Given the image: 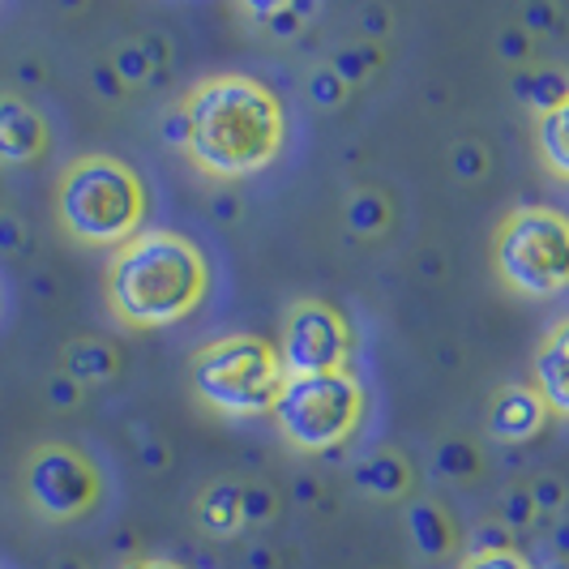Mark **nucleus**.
Here are the masks:
<instances>
[{"instance_id": "obj_1", "label": "nucleus", "mask_w": 569, "mask_h": 569, "mask_svg": "<svg viewBox=\"0 0 569 569\" xmlns=\"http://www.w3.org/2000/svg\"><path fill=\"white\" fill-rule=\"evenodd\" d=\"M180 112L189 120L184 154L210 180H240L270 168L287 133L279 94L244 73L201 78Z\"/></svg>"}, {"instance_id": "obj_2", "label": "nucleus", "mask_w": 569, "mask_h": 569, "mask_svg": "<svg viewBox=\"0 0 569 569\" xmlns=\"http://www.w3.org/2000/svg\"><path fill=\"white\" fill-rule=\"evenodd\" d=\"M206 287L210 266L180 231H138L116 249L108 266V305L129 330H159L198 313Z\"/></svg>"}, {"instance_id": "obj_3", "label": "nucleus", "mask_w": 569, "mask_h": 569, "mask_svg": "<svg viewBox=\"0 0 569 569\" xmlns=\"http://www.w3.org/2000/svg\"><path fill=\"white\" fill-rule=\"evenodd\" d=\"M146 189L138 171L112 154H82L57 180V219L82 244H124L138 236Z\"/></svg>"}, {"instance_id": "obj_4", "label": "nucleus", "mask_w": 569, "mask_h": 569, "mask_svg": "<svg viewBox=\"0 0 569 569\" xmlns=\"http://www.w3.org/2000/svg\"><path fill=\"white\" fill-rule=\"evenodd\" d=\"M189 381H193V395L219 416H266L274 411L287 377L266 339L223 335L193 356Z\"/></svg>"}, {"instance_id": "obj_5", "label": "nucleus", "mask_w": 569, "mask_h": 569, "mask_svg": "<svg viewBox=\"0 0 569 569\" xmlns=\"http://www.w3.org/2000/svg\"><path fill=\"white\" fill-rule=\"evenodd\" d=\"M492 270L518 296L548 300L569 283V223L561 210L518 206L501 219L492 240Z\"/></svg>"}, {"instance_id": "obj_6", "label": "nucleus", "mask_w": 569, "mask_h": 569, "mask_svg": "<svg viewBox=\"0 0 569 569\" xmlns=\"http://www.w3.org/2000/svg\"><path fill=\"white\" fill-rule=\"evenodd\" d=\"M274 420L291 441V450L326 455V450L342 446L365 420V386L347 369L287 377L279 399H274Z\"/></svg>"}, {"instance_id": "obj_7", "label": "nucleus", "mask_w": 569, "mask_h": 569, "mask_svg": "<svg viewBox=\"0 0 569 569\" xmlns=\"http://www.w3.org/2000/svg\"><path fill=\"white\" fill-rule=\"evenodd\" d=\"M27 501L48 522H73L99 501V471L73 446H39L27 458Z\"/></svg>"}, {"instance_id": "obj_8", "label": "nucleus", "mask_w": 569, "mask_h": 569, "mask_svg": "<svg viewBox=\"0 0 569 569\" xmlns=\"http://www.w3.org/2000/svg\"><path fill=\"white\" fill-rule=\"evenodd\" d=\"M351 351V330L335 305L326 300H296L279 342V369L283 377H317L339 372Z\"/></svg>"}, {"instance_id": "obj_9", "label": "nucleus", "mask_w": 569, "mask_h": 569, "mask_svg": "<svg viewBox=\"0 0 569 569\" xmlns=\"http://www.w3.org/2000/svg\"><path fill=\"white\" fill-rule=\"evenodd\" d=\"M48 150V124L22 94H0V163H34Z\"/></svg>"}, {"instance_id": "obj_10", "label": "nucleus", "mask_w": 569, "mask_h": 569, "mask_svg": "<svg viewBox=\"0 0 569 569\" xmlns=\"http://www.w3.org/2000/svg\"><path fill=\"white\" fill-rule=\"evenodd\" d=\"M543 420H548V407L531 386H506L488 407V432L497 441H510V446L531 441L543 428Z\"/></svg>"}, {"instance_id": "obj_11", "label": "nucleus", "mask_w": 569, "mask_h": 569, "mask_svg": "<svg viewBox=\"0 0 569 569\" xmlns=\"http://www.w3.org/2000/svg\"><path fill=\"white\" fill-rule=\"evenodd\" d=\"M536 395L548 407V416H566L569 411V326L557 321L548 330L543 347L536 351Z\"/></svg>"}, {"instance_id": "obj_12", "label": "nucleus", "mask_w": 569, "mask_h": 569, "mask_svg": "<svg viewBox=\"0 0 569 569\" xmlns=\"http://www.w3.org/2000/svg\"><path fill=\"white\" fill-rule=\"evenodd\" d=\"M120 369V351L103 339H73L60 356V372L73 386H103Z\"/></svg>"}, {"instance_id": "obj_13", "label": "nucleus", "mask_w": 569, "mask_h": 569, "mask_svg": "<svg viewBox=\"0 0 569 569\" xmlns=\"http://www.w3.org/2000/svg\"><path fill=\"white\" fill-rule=\"evenodd\" d=\"M356 488L377 497V501H399V497H407V488H411V467H407V458L381 450V455L365 458L356 467Z\"/></svg>"}, {"instance_id": "obj_14", "label": "nucleus", "mask_w": 569, "mask_h": 569, "mask_svg": "<svg viewBox=\"0 0 569 569\" xmlns=\"http://www.w3.org/2000/svg\"><path fill=\"white\" fill-rule=\"evenodd\" d=\"M513 94H518V103H527L536 116H548L557 112V108H569V82L561 69H522L518 78H513Z\"/></svg>"}, {"instance_id": "obj_15", "label": "nucleus", "mask_w": 569, "mask_h": 569, "mask_svg": "<svg viewBox=\"0 0 569 569\" xmlns=\"http://www.w3.org/2000/svg\"><path fill=\"white\" fill-rule=\"evenodd\" d=\"M198 522L210 536H236L240 531V485L236 480H214L201 488Z\"/></svg>"}, {"instance_id": "obj_16", "label": "nucleus", "mask_w": 569, "mask_h": 569, "mask_svg": "<svg viewBox=\"0 0 569 569\" xmlns=\"http://www.w3.org/2000/svg\"><path fill=\"white\" fill-rule=\"evenodd\" d=\"M407 531H411V540H416V548H420L425 557H446V552L455 548L450 518L441 513V506H432V501H416V506L407 510Z\"/></svg>"}, {"instance_id": "obj_17", "label": "nucleus", "mask_w": 569, "mask_h": 569, "mask_svg": "<svg viewBox=\"0 0 569 569\" xmlns=\"http://www.w3.org/2000/svg\"><path fill=\"white\" fill-rule=\"evenodd\" d=\"M569 108H557L548 116H536V146H540V159L548 163V171L557 180L569 176Z\"/></svg>"}, {"instance_id": "obj_18", "label": "nucleus", "mask_w": 569, "mask_h": 569, "mask_svg": "<svg viewBox=\"0 0 569 569\" xmlns=\"http://www.w3.org/2000/svg\"><path fill=\"white\" fill-rule=\"evenodd\" d=\"M386 223H390V201L381 198V193L356 189L347 198V228L356 231V236H381Z\"/></svg>"}, {"instance_id": "obj_19", "label": "nucleus", "mask_w": 569, "mask_h": 569, "mask_svg": "<svg viewBox=\"0 0 569 569\" xmlns=\"http://www.w3.org/2000/svg\"><path fill=\"white\" fill-rule=\"evenodd\" d=\"M377 64H381V48H377V43H356V48H342V52H335L326 69H330V73H335V78L351 90V86L369 82L372 73H377Z\"/></svg>"}, {"instance_id": "obj_20", "label": "nucleus", "mask_w": 569, "mask_h": 569, "mask_svg": "<svg viewBox=\"0 0 569 569\" xmlns=\"http://www.w3.org/2000/svg\"><path fill=\"white\" fill-rule=\"evenodd\" d=\"M432 471L446 480H476L480 476V455L467 441H441L432 455Z\"/></svg>"}, {"instance_id": "obj_21", "label": "nucleus", "mask_w": 569, "mask_h": 569, "mask_svg": "<svg viewBox=\"0 0 569 569\" xmlns=\"http://www.w3.org/2000/svg\"><path fill=\"white\" fill-rule=\"evenodd\" d=\"M279 513V497L270 485H240V527H266Z\"/></svg>"}, {"instance_id": "obj_22", "label": "nucleus", "mask_w": 569, "mask_h": 569, "mask_svg": "<svg viewBox=\"0 0 569 569\" xmlns=\"http://www.w3.org/2000/svg\"><path fill=\"white\" fill-rule=\"evenodd\" d=\"M317 13V4H309V0H300V4H279L261 27H266V34H274V39H296L300 30H305V22H313Z\"/></svg>"}, {"instance_id": "obj_23", "label": "nucleus", "mask_w": 569, "mask_h": 569, "mask_svg": "<svg viewBox=\"0 0 569 569\" xmlns=\"http://www.w3.org/2000/svg\"><path fill=\"white\" fill-rule=\"evenodd\" d=\"M112 73L120 78V86L129 90V86H146V78H150V64H146L142 48H138V39H124L120 48L112 52Z\"/></svg>"}, {"instance_id": "obj_24", "label": "nucleus", "mask_w": 569, "mask_h": 569, "mask_svg": "<svg viewBox=\"0 0 569 569\" xmlns=\"http://www.w3.org/2000/svg\"><path fill=\"white\" fill-rule=\"evenodd\" d=\"M305 90H309V103L326 108V112H335V108H342V103H347V86H342L339 78L326 69V64H317L313 73H309Z\"/></svg>"}, {"instance_id": "obj_25", "label": "nucleus", "mask_w": 569, "mask_h": 569, "mask_svg": "<svg viewBox=\"0 0 569 569\" xmlns=\"http://www.w3.org/2000/svg\"><path fill=\"white\" fill-rule=\"evenodd\" d=\"M513 531H506L501 522H480L471 536H467V557H488V552H510Z\"/></svg>"}, {"instance_id": "obj_26", "label": "nucleus", "mask_w": 569, "mask_h": 569, "mask_svg": "<svg viewBox=\"0 0 569 569\" xmlns=\"http://www.w3.org/2000/svg\"><path fill=\"white\" fill-rule=\"evenodd\" d=\"M450 168H455L458 180H480L488 171V150L480 142H458L455 146V154H450Z\"/></svg>"}, {"instance_id": "obj_27", "label": "nucleus", "mask_w": 569, "mask_h": 569, "mask_svg": "<svg viewBox=\"0 0 569 569\" xmlns=\"http://www.w3.org/2000/svg\"><path fill=\"white\" fill-rule=\"evenodd\" d=\"M506 531H522V527H531L536 522V506H531V497H527V488H513L506 492V501H501V518H497Z\"/></svg>"}, {"instance_id": "obj_28", "label": "nucleus", "mask_w": 569, "mask_h": 569, "mask_svg": "<svg viewBox=\"0 0 569 569\" xmlns=\"http://www.w3.org/2000/svg\"><path fill=\"white\" fill-rule=\"evenodd\" d=\"M527 497H531L536 513H561V506H566V488L557 476H540L536 488H527Z\"/></svg>"}, {"instance_id": "obj_29", "label": "nucleus", "mask_w": 569, "mask_h": 569, "mask_svg": "<svg viewBox=\"0 0 569 569\" xmlns=\"http://www.w3.org/2000/svg\"><path fill=\"white\" fill-rule=\"evenodd\" d=\"M518 22H522L518 27L522 34H548V30H557V9L548 0H531V4H522Z\"/></svg>"}, {"instance_id": "obj_30", "label": "nucleus", "mask_w": 569, "mask_h": 569, "mask_svg": "<svg viewBox=\"0 0 569 569\" xmlns=\"http://www.w3.org/2000/svg\"><path fill=\"white\" fill-rule=\"evenodd\" d=\"M90 90H94L103 103H120V99H124V86H120V78L112 73L108 60H94V64H90Z\"/></svg>"}, {"instance_id": "obj_31", "label": "nucleus", "mask_w": 569, "mask_h": 569, "mask_svg": "<svg viewBox=\"0 0 569 569\" xmlns=\"http://www.w3.org/2000/svg\"><path fill=\"white\" fill-rule=\"evenodd\" d=\"M138 48H142V57H146V64H150V73H168V69H171V43H168V34L150 30V34H142V39H138Z\"/></svg>"}, {"instance_id": "obj_32", "label": "nucleus", "mask_w": 569, "mask_h": 569, "mask_svg": "<svg viewBox=\"0 0 569 569\" xmlns=\"http://www.w3.org/2000/svg\"><path fill=\"white\" fill-rule=\"evenodd\" d=\"M497 57L506 60V64H522V60L531 57V34H522L518 27H506L497 34Z\"/></svg>"}, {"instance_id": "obj_33", "label": "nucleus", "mask_w": 569, "mask_h": 569, "mask_svg": "<svg viewBox=\"0 0 569 569\" xmlns=\"http://www.w3.org/2000/svg\"><path fill=\"white\" fill-rule=\"evenodd\" d=\"M48 402H52L57 411H73V407L82 402V386H73L64 372H57V377H48Z\"/></svg>"}, {"instance_id": "obj_34", "label": "nucleus", "mask_w": 569, "mask_h": 569, "mask_svg": "<svg viewBox=\"0 0 569 569\" xmlns=\"http://www.w3.org/2000/svg\"><path fill=\"white\" fill-rule=\"evenodd\" d=\"M462 569H531L527 557H518V552H488V557H467Z\"/></svg>"}, {"instance_id": "obj_35", "label": "nucleus", "mask_w": 569, "mask_h": 569, "mask_svg": "<svg viewBox=\"0 0 569 569\" xmlns=\"http://www.w3.org/2000/svg\"><path fill=\"white\" fill-rule=\"evenodd\" d=\"M360 30H365V43H377L390 30V9L386 4H365L360 9Z\"/></svg>"}, {"instance_id": "obj_36", "label": "nucleus", "mask_w": 569, "mask_h": 569, "mask_svg": "<svg viewBox=\"0 0 569 569\" xmlns=\"http://www.w3.org/2000/svg\"><path fill=\"white\" fill-rule=\"evenodd\" d=\"M159 138H163L168 146H176V150H184V142H189V120H184V112H180V108H171V112L163 116Z\"/></svg>"}, {"instance_id": "obj_37", "label": "nucleus", "mask_w": 569, "mask_h": 569, "mask_svg": "<svg viewBox=\"0 0 569 569\" xmlns=\"http://www.w3.org/2000/svg\"><path fill=\"white\" fill-rule=\"evenodd\" d=\"M27 244V228L13 214H0V253H18Z\"/></svg>"}, {"instance_id": "obj_38", "label": "nucleus", "mask_w": 569, "mask_h": 569, "mask_svg": "<svg viewBox=\"0 0 569 569\" xmlns=\"http://www.w3.org/2000/svg\"><path fill=\"white\" fill-rule=\"evenodd\" d=\"M138 458H142L146 471H163V467L171 462L168 446H163V441H150V437H146L142 446H138Z\"/></svg>"}, {"instance_id": "obj_39", "label": "nucleus", "mask_w": 569, "mask_h": 569, "mask_svg": "<svg viewBox=\"0 0 569 569\" xmlns=\"http://www.w3.org/2000/svg\"><path fill=\"white\" fill-rule=\"evenodd\" d=\"M214 219H219V223H236V219H240V198H236V193H219V198H214Z\"/></svg>"}, {"instance_id": "obj_40", "label": "nucleus", "mask_w": 569, "mask_h": 569, "mask_svg": "<svg viewBox=\"0 0 569 569\" xmlns=\"http://www.w3.org/2000/svg\"><path fill=\"white\" fill-rule=\"evenodd\" d=\"M249 569H279V557H274V548H261V543H253L249 548Z\"/></svg>"}, {"instance_id": "obj_41", "label": "nucleus", "mask_w": 569, "mask_h": 569, "mask_svg": "<svg viewBox=\"0 0 569 569\" xmlns=\"http://www.w3.org/2000/svg\"><path fill=\"white\" fill-rule=\"evenodd\" d=\"M18 82L39 86L43 82V64H39V60H22V64H18Z\"/></svg>"}, {"instance_id": "obj_42", "label": "nucleus", "mask_w": 569, "mask_h": 569, "mask_svg": "<svg viewBox=\"0 0 569 569\" xmlns=\"http://www.w3.org/2000/svg\"><path fill=\"white\" fill-rule=\"evenodd\" d=\"M279 4H283V0H261V4H244V13H249L253 22H266V18H270Z\"/></svg>"}, {"instance_id": "obj_43", "label": "nucleus", "mask_w": 569, "mask_h": 569, "mask_svg": "<svg viewBox=\"0 0 569 569\" xmlns=\"http://www.w3.org/2000/svg\"><path fill=\"white\" fill-rule=\"evenodd\" d=\"M296 501H300V506H313V501H317V480H309V476H305V480H296Z\"/></svg>"}, {"instance_id": "obj_44", "label": "nucleus", "mask_w": 569, "mask_h": 569, "mask_svg": "<svg viewBox=\"0 0 569 569\" xmlns=\"http://www.w3.org/2000/svg\"><path fill=\"white\" fill-rule=\"evenodd\" d=\"M124 569H184V566H176V561H163V557H142V561H129Z\"/></svg>"}, {"instance_id": "obj_45", "label": "nucleus", "mask_w": 569, "mask_h": 569, "mask_svg": "<svg viewBox=\"0 0 569 569\" xmlns=\"http://www.w3.org/2000/svg\"><path fill=\"white\" fill-rule=\"evenodd\" d=\"M57 569H82L78 561H57Z\"/></svg>"}, {"instance_id": "obj_46", "label": "nucleus", "mask_w": 569, "mask_h": 569, "mask_svg": "<svg viewBox=\"0 0 569 569\" xmlns=\"http://www.w3.org/2000/svg\"><path fill=\"white\" fill-rule=\"evenodd\" d=\"M552 569H566V566H561V561H557V566H552Z\"/></svg>"}]
</instances>
